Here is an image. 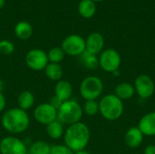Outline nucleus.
I'll return each instance as SVG.
<instances>
[{
    "label": "nucleus",
    "mask_w": 155,
    "mask_h": 154,
    "mask_svg": "<svg viewBox=\"0 0 155 154\" xmlns=\"http://www.w3.org/2000/svg\"><path fill=\"white\" fill-rule=\"evenodd\" d=\"M104 46V36L97 32L92 33L88 35L85 40V51L93 54H98L103 52Z\"/></svg>",
    "instance_id": "obj_12"
},
{
    "label": "nucleus",
    "mask_w": 155,
    "mask_h": 154,
    "mask_svg": "<svg viewBox=\"0 0 155 154\" xmlns=\"http://www.w3.org/2000/svg\"><path fill=\"white\" fill-rule=\"evenodd\" d=\"M34 117L39 123L48 125L57 120V110L49 103H41L35 108Z\"/></svg>",
    "instance_id": "obj_10"
},
{
    "label": "nucleus",
    "mask_w": 155,
    "mask_h": 154,
    "mask_svg": "<svg viewBox=\"0 0 155 154\" xmlns=\"http://www.w3.org/2000/svg\"><path fill=\"white\" fill-rule=\"evenodd\" d=\"M6 104V101H5V97L3 94V93H0V113L4 111L5 107Z\"/></svg>",
    "instance_id": "obj_29"
},
{
    "label": "nucleus",
    "mask_w": 155,
    "mask_h": 154,
    "mask_svg": "<svg viewBox=\"0 0 155 154\" xmlns=\"http://www.w3.org/2000/svg\"><path fill=\"white\" fill-rule=\"evenodd\" d=\"M83 108L74 100H68L62 103L57 110V120L63 124L71 125L79 123L83 117Z\"/></svg>",
    "instance_id": "obj_4"
},
{
    "label": "nucleus",
    "mask_w": 155,
    "mask_h": 154,
    "mask_svg": "<svg viewBox=\"0 0 155 154\" xmlns=\"http://www.w3.org/2000/svg\"><path fill=\"white\" fill-rule=\"evenodd\" d=\"M104 84L97 76H87L80 84V94L85 101L96 100L103 93Z\"/></svg>",
    "instance_id": "obj_5"
},
{
    "label": "nucleus",
    "mask_w": 155,
    "mask_h": 154,
    "mask_svg": "<svg viewBox=\"0 0 155 154\" xmlns=\"http://www.w3.org/2000/svg\"><path fill=\"white\" fill-rule=\"evenodd\" d=\"M90 130L84 123H76L67 127L64 134V145L74 152L84 150L90 141Z\"/></svg>",
    "instance_id": "obj_1"
},
{
    "label": "nucleus",
    "mask_w": 155,
    "mask_h": 154,
    "mask_svg": "<svg viewBox=\"0 0 155 154\" xmlns=\"http://www.w3.org/2000/svg\"><path fill=\"white\" fill-rule=\"evenodd\" d=\"M25 64L31 70L42 71L45 70L49 64L47 54L41 49H32L25 55Z\"/></svg>",
    "instance_id": "obj_9"
},
{
    "label": "nucleus",
    "mask_w": 155,
    "mask_h": 154,
    "mask_svg": "<svg viewBox=\"0 0 155 154\" xmlns=\"http://www.w3.org/2000/svg\"><path fill=\"white\" fill-rule=\"evenodd\" d=\"M18 107L24 111H27L35 104V95L30 91H23L17 97Z\"/></svg>",
    "instance_id": "obj_19"
},
{
    "label": "nucleus",
    "mask_w": 155,
    "mask_h": 154,
    "mask_svg": "<svg viewBox=\"0 0 155 154\" xmlns=\"http://www.w3.org/2000/svg\"><path fill=\"white\" fill-rule=\"evenodd\" d=\"M26 144L18 138L7 136L0 141V154H27Z\"/></svg>",
    "instance_id": "obj_8"
},
{
    "label": "nucleus",
    "mask_w": 155,
    "mask_h": 154,
    "mask_svg": "<svg viewBox=\"0 0 155 154\" xmlns=\"http://www.w3.org/2000/svg\"><path fill=\"white\" fill-rule=\"evenodd\" d=\"M143 154H155V145L150 144V145L146 146V148L144 149Z\"/></svg>",
    "instance_id": "obj_30"
},
{
    "label": "nucleus",
    "mask_w": 155,
    "mask_h": 154,
    "mask_svg": "<svg viewBox=\"0 0 155 154\" xmlns=\"http://www.w3.org/2000/svg\"><path fill=\"white\" fill-rule=\"evenodd\" d=\"M61 48L65 54L80 56L85 51V40L81 35L70 34L63 40Z\"/></svg>",
    "instance_id": "obj_7"
},
{
    "label": "nucleus",
    "mask_w": 155,
    "mask_h": 154,
    "mask_svg": "<svg viewBox=\"0 0 155 154\" xmlns=\"http://www.w3.org/2000/svg\"><path fill=\"white\" fill-rule=\"evenodd\" d=\"M143 136L144 135L143 134V133L140 131L138 127H132L126 132L124 136V141L127 146L134 149L139 147L142 144L143 141Z\"/></svg>",
    "instance_id": "obj_15"
},
{
    "label": "nucleus",
    "mask_w": 155,
    "mask_h": 154,
    "mask_svg": "<svg viewBox=\"0 0 155 154\" xmlns=\"http://www.w3.org/2000/svg\"><path fill=\"white\" fill-rule=\"evenodd\" d=\"M119 73H120V71H119V70H116V71H114V72L113 73V74L115 75V76H118V75H119Z\"/></svg>",
    "instance_id": "obj_34"
},
{
    "label": "nucleus",
    "mask_w": 155,
    "mask_h": 154,
    "mask_svg": "<svg viewBox=\"0 0 155 154\" xmlns=\"http://www.w3.org/2000/svg\"><path fill=\"white\" fill-rule=\"evenodd\" d=\"M92 1H94L95 3V2H101V1H104V0H92Z\"/></svg>",
    "instance_id": "obj_35"
},
{
    "label": "nucleus",
    "mask_w": 155,
    "mask_h": 154,
    "mask_svg": "<svg viewBox=\"0 0 155 154\" xmlns=\"http://www.w3.org/2000/svg\"><path fill=\"white\" fill-rule=\"evenodd\" d=\"M143 135L155 136V112L143 115L139 121L138 126Z\"/></svg>",
    "instance_id": "obj_13"
},
{
    "label": "nucleus",
    "mask_w": 155,
    "mask_h": 154,
    "mask_svg": "<svg viewBox=\"0 0 155 154\" xmlns=\"http://www.w3.org/2000/svg\"><path fill=\"white\" fill-rule=\"evenodd\" d=\"M27 154H29V153H27Z\"/></svg>",
    "instance_id": "obj_36"
},
{
    "label": "nucleus",
    "mask_w": 155,
    "mask_h": 154,
    "mask_svg": "<svg viewBox=\"0 0 155 154\" xmlns=\"http://www.w3.org/2000/svg\"><path fill=\"white\" fill-rule=\"evenodd\" d=\"M64 102H62L60 99H58L56 96H53L51 99H50V102H49V103L52 105V106H54L56 110H58L59 108H60V106L62 105V103H63Z\"/></svg>",
    "instance_id": "obj_28"
},
{
    "label": "nucleus",
    "mask_w": 155,
    "mask_h": 154,
    "mask_svg": "<svg viewBox=\"0 0 155 154\" xmlns=\"http://www.w3.org/2000/svg\"><path fill=\"white\" fill-rule=\"evenodd\" d=\"M15 34L21 40H27L32 36L33 27L26 21H20L15 26Z\"/></svg>",
    "instance_id": "obj_18"
},
{
    "label": "nucleus",
    "mask_w": 155,
    "mask_h": 154,
    "mask_svg": "<svg viewBox=\"0 0 155 154\" xmlns=\"http://www.w3.org/2000/svg\"><path fill=\"white\" fill-rule=\"evenodd\" d=\"M99 58V66L101 68L107 72V73H114L116 70H119L121 65V55L120 54L112 48L104 50Z\"/></svg>",
    "instance_id": "obj_6"
},
{
    "label": "nucleus",
    "mask_w": 155,
    "mask_h": 154,
    "mask_svg": "<svg viewBox=\"0 0 155 154\" xmlns=\"http://www.w3.org/2000/svg\"><path fill=\"white\" fill-rule=\"evenodd\" d=\"M96 12L95 3L92 0H81L78 5V13L84 18H91Z\"/></svg>",
    "instance_id": "obj_17"
},
{
    "label": "nucleus",
    "mask_w": 155,
    "mask_h": 154,
    "mask_svg": "<svg viewBox=\"0 0 155 154\" xmlns=\"http://www.w3.org/2000/svg\"><path fill=\"white\" fill-rule=\"evenodd\" d=\"M134 86L129 83H121L114 89V94L122 101L131 99L134 95Z\"/></svg>",
    "instance_id": "obj_16"
},
{
    "label": "nucleus",
    "mask_w": 155,
    "mask_h": 154,
    "mask_svg": "<svg viewBox=\"0 0 155 154\" xmlns=\"http://www.w3.org/2000/svg\"><path fill=\"white\" fill-rule=\"evenodd\" d=\"M4 88H5V83L2 79H0V93H3Z\"/></svg>",
    "instance_id": "obj_32"
},
{
    "label": "nucleus",
    "mask_w": 155,
    "mask_h": 154,
    "mask_svg": "<svg viewBox=\"0 0 155 154\" xmlns=\"http://www.w3.org/2000/svg\"><path fill=\"white\" fill-rule=\"evenodd\" d=\"M5 4V0H0V9L4 7Z\"/></svg>",
    "instance_id": "obj_33"
},
{
    "label": "nucleus",
    "mask_w": 155,
    "mask_h": 154,
    "mask_svg": "<svg viewBox=\"0 0 155 154\" xmlns=\"http://www.w3.org/2000/svg\"><path fill=\"white\" fill-rule=\"evenodd\" d=\"M51 145L44 141H37L32 143L29 147V154H50Z\"/></svg>",
    "instance_id": "obj_23"
},
{
    "label": "nucleus",
    "mask_w": 155,
    "mask_h": 154,
    "mask_svg": "<svg viewBox=\"0 0 155 154\" xmlns=\"http://www.w3.org/2000/svg\"><path fill=\"white\" fill-rule=\"evenodd\" d=\"M3 128L11 134H19L27 130L30 119L26 113L22 109L12 108L5 112L1 118Z\"/></svg>",
    "instance_id": "obj_2"
},
{
    "label": "nucleus",
    "mask_w": 155,
    "mask_h": 154,
    "mask_svg": "<svg viewBox=\"0 0 155 154\" xmlns=\"http://www.w3.org/2000/svg\"><path fill=\"white\" fill-rule=\"evenodd\" d=\"M54 96L60 99L62 102H65L71 99L73 95L72 84L65 80H60L56 82L54 86Z\"/></svg>",
    "instance_id": "obj_14"
},
{
    "label": "nucleus",
    "mask_w": 155,
    "mask_h": 154,
    "mask_svg": "<svg viewBox=\"0 0 155 154\" xmlns=\"http://www.w3.org/2000/svg\"><path fill=\"white\" fill-rule=\"evenodd\" d=\"M134 89L138 95L143 99H148L153 95L155 84L153 80L147 74H140L134 81Z\"/></svg>",
    "instance_id": "obj_11"
},
{
    "label": "nucleus",
    "mask_w": 155,
    "mask_h": 154,
    "mask_svg": "<svg viewBox=\"0 0 155 154\" xmlns=\"http://www.w3.org/2000/svg\"><path fill=\"white\" fill-rule=\"evenodd\" d=\"M83 112L88 116H94L97 114L99 113V103H97L96 100L85 101L83 107Z\"/></svg>",
    "instance_id": "obj_25"
},
{
    "label": "nucleus",
    "mask_w": 155,
    "mask_h": 154,
    "mask_svg": "<svg viewBox=\"0 0 155 154\" xmlns=\"http://www.w3.org/2000/svg\"><path fill=\"white\" fill-rule=\"evenodd\" d=\"M64 52L61 47H54L49 50L47 53V57L49 63H54V64H59L61 63L64 58Z\"/></svg>",
    "instance_id": "obj_24"
},
{
    "label": "nucleus",
    "mask_w": 155,
    "mask_h": 154,
    "mask_svg": "<svg viewBox=\"0 0 155 154\" xmlns=\"http://www.w3.org/2000/svg\"><path fill=\"white\" fill-rule=\"evenodd\" d=\"M15 51V45L11 41L1 40L0 41V54L4 55H9Z\"/></svg>",
    "instance_id": "obj_26"
},
{
    "label": "nucleus",
    "mask_w": 155,
    "mask_h": 154,
    "mask_svg": "<svg viewBox=\"0 0 155 154\" xmlns=\"http://www.w3.org/2000/svg\"><path fill=\"white\" fill-rule=\"evenodd\" d=\"M46 133L50 138L54 140H58L64 134V124L58 120H55L53 123L46 125Z\"/></svg>",
    "instance_id": "obj_20"
},
{
    "label": "nucleus",
    "mask_w": 155,
    "mask_h": 154,
    "mask_svg": "<svg viewBox=\"0 0 155 154\" xmlns=\"http://www.w3.org/2000/svg\"><path fill=\"white\" fill-rule=\"evenodd\" d=\"M99 113L108 121L118 120L124 113V103L115 94H106L99 102Z\"/></svg>",
    "instance_id": "obj_3"
},
{
    "label": "nucleus",
    "mask_w": 155,
    "mask_h": 154,
    "mask_svg": "<svg viewBox=\"0 0 155 154\" xmlns=\"http://www.w3.org/2000/svg\"><path fill=\"white\" fill-rule=\"evenodd\" d=\"M81 60L83 64L90 70L96 69L99 65V58L96 54H93L87 51H84L81 55Z\"/></svg>",
    "instance_id": "obj_22"
},
{
    "label": "nucleus",
    "mask_w": 155,
    "mask_h": 154,
    "mask_svg": "<svg viewBox=\"0 0 155 154\" xmlns=\"http://www.w3.org/2000/svg\"><path fill=\"white\" fill-rule=\"evenodd\" d=\"M50 154H74L73 151H71L67 146L62 144H54L51 147Z\"/></svg>",
    "instance_id": "obj_27"
},
{
    "label": "nucleus",
    "mask_w": 155,
    "mask_h": 154,
    "mask_svg": "<svg viewBox=\"0 0 155 154\" xmlns=\"http://www.w3.org/2000/svg\"><path fill=\"white\" fill-rule=\"evenodd\" d=\"M74 154H91L88 151H86L85 149L84 150H81V151H78V152H75Z\"/></svg>",
    "instance_id": "obj_31"
},
{
    "label": "nucleus",
    "mask_w": 155,
    "mask_h": 154,
    "mask_svg": "<svg viewBox=\"0 0 155 154\" xmlns=\"http://www.w3.org/2000/svg\"><path fill=\"white\" fill-rule=\"evenodd\" d=\"M45 73L49 80L54 82L60 81L63 76V69L59 64L49 63L45 68Z\"/></svg>",
    "instance_id": "obj_21"
}]
</instances>
